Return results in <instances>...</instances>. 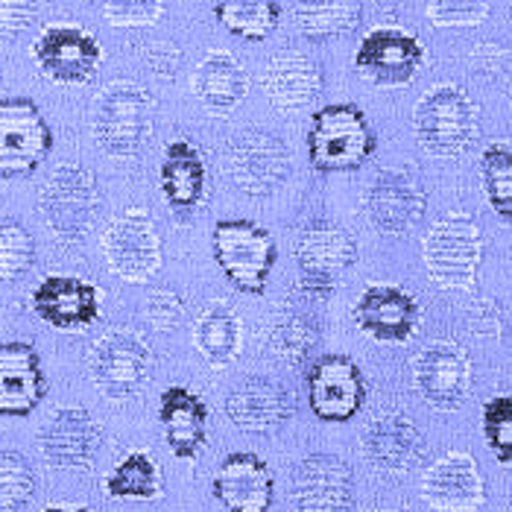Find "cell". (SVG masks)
<instances>
[{
    "instance_id": "obj_25",
    "label": "cell",
    "mask_w": 512,
    "mask_h": 512,
    "mask_svg": "<svg viewBox=\"0 0 512 512\" xmlns=\"http://www.w3.org/2000/svg\"><path fill=\"white\" fill-rule=\"evenodd\" d=\"M360 448L369 466H375L378 472L404 474L419 466L425 454V436L410 416L381 413L363 428Z\"/></svg>"
},
{
    "instance_id": "obj_37",
    "label": "cell",
    "mask_w": 512,
    "mask_h": 512,
    "mask_svg": "<svg viewBox=\"0 0 512 512\" xmlns=\"http://www.w3.org/2000/svg\"><path fill=\"white\" fill-rule=\"evenodd\" d=\"M36 264V240L18 220H0V284L27 276Z\"/></svg>"
},
{
    "instance_id": "obj_26",
    "label": "cell",
    "mask_w": 512,
    "mask_h": 512,
    "mask_svg": "<svg viewBox=\"0 0 512 512\" xmlns=\"http://www.w3.org/2000/svg\"><path fill=\"white\" fill-rule=\"evenodd\" d=\"M47 393L39 352L30 343H0V416L24 419Z\"/></svg>"
},
{
    "instance_id": "obj_11",
    "label": "cell",
    "mask_w": 512,
    "mask_h": 512,
    "mask_svg": "<svg viewBox=\"0 0 512 512\" xmlns=\"http://www.w3.org/2000/svg\"><path fill=\"white\" fill-rule=\"evenodd\" d=\"M53 150V132L30 97L0 100V176L18 179L39 170Z\"/></svg>"
},
{
    "instance_id": "obj_43",
    "label": "cell",
    "mask_w": 512,
    "mask_h": 512,
    "mask_svg": "<svg viewBox=\"0 0 512 512\" xmlns=\"http://www.w3.org/2000/svg\"><path fill=\"white\" fill-rule=\"evenodd\" d=\"M147 65L150 71L161 79H173V74L179 71L182 65V53L170 44V41H158L147 50Z\"/></svg>"
},
{
    "instance_id": "obj_18",
    "label": "cell",
    "mask_w": 512,
    "mask_h": 512,
    "mask_svg": "<svg viewBox=\"0 0 512 512\" xmlns=\"http://www.w3.org/2000/svg\"><path fill=\"white\" fill-rule=\"evenodd\" d=\"M290 498L299 512H346L355 501V472L337 454H308L293 466Z\"/></svg>"
},
{
    "instance_id": "obj_10",
    "label": "cell",
    "mask_w": 512,
    "mask_h": 512,
    "mask_svg": "<svg viewBox=\"0 0 512 512\" xmlns=\"http://www.w3.org/2000/svg\"><path fill=\"white\" fill-rule=\"evenodd\" d=\"M103 255L109 270L129 284H144L164 261L156 220L147 208H126L103 232Z\"/></svg>"
},
{
    "instance_id": "obj_7",
    "label": "cell",
    "mask_w": 512,
    "mask_h": 512,
    "mask_svg": "<svg viewBox=\"0 0 512 512\" xmlns=\"http://www.w3.org/2000/svg\"><path fill=\"white\" fill-rule=\"evenodd\" d=\"M153 349L132 328H109L88 349V375L94 387L112 401L138 395L153 372Z\"/></svg>"
},
{
    "instance_id": "obj_33",
    "label": "cell",
    "mask_w": 512,
    "mask_h": 512,
    "mask_svg": "<svg viewBox=\"0 0 512 512\" xmlns=\"http://www.w3.org/2000/svg\"><path fill=\"white\" fill-rule=\"evenodd\" d=\"M214 15L226 33L243 41H264L278 30V0H214Z\"/></svg>"
},
{
    "instance_id": "obj_3",
    "label": "cell",
    "mask_w": 512,
    "mask_h": 512,
    "mask_svg": "<svg viewBox=\"0 0 512 512\" xmlns=\"http://www.w3.org/2000/svg\"><path fill=\"white\" fill-rule=\"evenodd\" d=\"M422 261L431 284L445 293H474L483 264V232L469 214L439 217L422 240Z\"/></svg>"
},
{
    "instance_id": "obj_38",
    "label": "cell",
    "mask_w": 512,
    "mask_h": 512,
    "mask_svg": "<svg viewBox=\"0 0 512 512\" xmlns=\"http://www.w3.org/2000/svg\"><path fill=\"white\" fill-rule=\"evenodd\" d=\"M483 439L492 448L495 460L512 466V395H495L483 404L480 413Z\"/></svg>"
},
{
    "instance_id": "obj_28",
    "label": "cell",
    "mask_w": 512,
    "mask_h": 512,
    "mask_svg": "<svg viewBox=\"0 0 512 512\" xmlns=\"http://www.w3.org/2000/svg\"><path fill=\"white\" fill-rule=\"evenodd\" d=\"M158 182L167 205L176 214H188L202 205L208 194V164L194 141L176 138L167 144L158 167Z\"/></svg>"
},
{
    "instance_id": "obj_24",
    "label": "cell",
    "mask_w": 512,
    "mask_h": 512,
    "mask_svg": "<svg viewBox=\"0 0 512 512\" xmlns=\"http://www.w3.org/2000/svg\"><path fill=\"white\" fill-rule=\"evenodd\" d=\"M211 489L229 512H270L276 498V480L270 466L252 451L229 454L214 474Z\"/></svg>"
},
{
    "instance_id": "obj_2",
    "label": "cell",
    "mask_w": 512,
    "mask_h": 512,
    "mask_svg": "<svg viewBox=\"0 0 512 512\" xmlns=\"http://www.w3.org/2000/svg\"><path fill=\"white\" fill-rule=\"evenodd\" d=\"M413 132L425 153L436 158L466 156L480 138V109L466 88L434 85L413 109Z\"/></svg>"
},
{
    "instance_id": "obj_8",
    "label": "cell",
    "mask_w": 512,
    "mask_h": 512,
    "mask_svg": "<svg viewBox=\"0 0 512 512\" xmlns=\"http://www.w3.org/2000/svg\"><path fill=\"white\" fill-rule=\"evenodd\" d=\"M296 264L299 290L314 302H325L334 293L337 278L357 264L355 237L334 223H311L296 240Z\"/></svg>"
},
{
    "instance_id": "obj_23",
    "label": "cell",
    "mask_w": 512,
    "mask_h": 512,
    "mask_svg": "<svg viewBox=\"0 0 512 512\" xmlns=\"http://www.w3.org/2000/svg\"><path fill=\"white\" fill-rule=\"evenodd\" d=\"M261 88L267 103L281 115H299L311 109L322 94V71L302 50H281L267 59L261 71Z\"/></svg>"
},
{
    "instance_id": "obj_6",
    "label": "cell",
    "mask_w": 512,
    "mask_h": 512,
    "mask_svg": "<svg viewBox=\"0 0 512 512\" xmlns=\"http://www.w3.org/2000/svg\"><path fill=\"white\" fill-rule=\"evenodd\" d=\"M211 252L235 290L246 296H261L267 290L278 246L264 226L252 220H220L211 232Z\"/></svg>"
},
{
    "instance_id": "obj_30",
    "label": "cell",
    "mask_w": 512,
    "mask_h": 512,
    "mask_svg": "<svg viewBox=\"0 0 512 512\" xmlns=\"http://www.w3.org/2000/svg\"><path fill=\"white\" fill-rule=\"evenodd\" d=\"M194 346L211 369H226L235 363L243 349V322L229 302L211 299L202 308L194 325Z\"/></svg>"
},
{
    "instance_id": "obj_41",
    "label": "cell",
    "mask_w": 512,
    "mask_h": 512,
    "mask_svg": "<svg viewBox=\"0 0 512 512\" xmlns=\"http://www.w3.org/2000/svg\"><path fill=\"white\" fill-rule=\"evenodd\" d=\"M144 316H147V322H150L156 331L167 334V331H173V328L185 319V299H182L176 290L156 287V290L147 296V302H144Z\"/></svg>"
},
{
    "instance_id": "obj_14",
    "label": "cell",
    "mask_w": 512,
    "mask_h": 512,
    "mask_svg": "<svg viewBox=\"0 0 512 512\" xmlns=\"http://www.w3.org/2000/svg\"><path fill=\"white\" fill-rule=\"evenodd\" d=\"M33 62L41 77L59 85H85L103 65V47L77 24H50L33 41Z\"/></svg>"
},
{
    "instance_id": "obj_20",
    "label": "cell",
    "mask_w": 512,
    "mask_h": 512,
    "mask_svg": "<svg viewBox=\"0 0 512 512\" xmlns=\"http://www.w3.org/2000/svg\"><path fill=\"white\" fill-rule=\"evenodd\" d=\"M352 316L357 328L378 343H407L422 322V308L398 284H369L357 296Z\"/></svg>"
},
{
    "instance_id": "obj_1",
    "label": "cell",
    "mask_w": 512,
    "mask_h": 512,
    "mask_svg": "<svg viewBox=\"0 0 512 512\" xmlns=\"http://www.w3.org/2000/svg\"><path fill=\"white\" fill-rule=\"evenodd\" d=\"M156 126V100L153 94L129 79L109 82L91 106V135L106 156H138Z\"/></svg>"
},
{
    "instance_id": "obj_34",
    "label": "cell",
    "mask_w": 512,
    "mask_h": 512,
    "mask_svg": "<svg viewBox=\"0 0 512 512\" xmlns=\"http://www.w3.org/2000/svg\"><path fill=\"white\" fill-rule=\"evenodd\" d=\"M480 185L492 211L512 220V141H492L483 147Z\"/></svg>"
},
{
    "instance_id": "obj_4",
    "label": "cell",
    "mask_w": 512,
    "mask_h": 512,
    "mask_svg": "<svg viewBox=\"0 0 512 512\" xmlns=\"http://www.w3.org/2000/svg\"><path fill=\"white\" fill-rule=\"evenodd\" d=\"M100 182L77 161L59 164L41 185L39 211L44 226L65 246H77L94 229L100 214Z\"/></svg>"
},
{
    "instance_id": "obj_5",
    "label": "cell",
    "mask_w": 512,
    "mask_h": 512,
    "mask_svg": "<svg viewBox=\"0 0 512 512\" xmlns=\"http://www.w3.org/2000/svg\"><path fill=\"white\" fill-rule=\"evenodd\" d=\"M375 132L355 103L322 106L308 129V158L319 173H346L363 167L375 153Z\"/></svg>"
},
{
    "instance_id": "obj_44",
    "label": "cell",
    "mask_w": 512,
    "mask_h": 512,
    "mask_svg": "<svg viewBox=\"0 0 512 512\" xmlns=\"http://www.w3.org/2000/svg\"><path fill=\"white\" fill-rule=\"evenodd\" d=\"M44 512H94V510H88V507H62V504H53V507H47Z\"/></svg>"
},
{
    "instance_id": "obj_17",
    "label": "cell",
    "mask_w": 512,
    "mask_h": 512,
    "mask_svg": "<svg viewBox=\"0 0 512 512\" xmlns=\"http://www.w3.org/2000/svg\"><path fill=\"white\" fill-rule=\"evenodd\" d=\"M103 448V425L85 407H59L39 431V451L47 466L82 472Z\"/></svg>"
},
{
    "instance_id": "obj_19",
    "label": "cell",
    "mask_w": 512,
    "mask_h": 512,
    "mask_svg": "<svg viewBox=\"0 0 512 512\" xmlns=\"http://www.w3.org/2000/svg\"><path fill=\"white\" fill-rule=\"evenodd\" d=\"M30 308L56 331H85L100 319L103 293L79 276H44L30 296Z\"/></svg>"
},
{
    "instance_id": "obj_9",
    "label": "cell",
    "mask_w": 512,
    "mask_h": 512,
    "mask_svg": "<svg viewBox=\"0 0 512 512\" xmlns=\"http://www.w3.org/2000/svg\"><path fill=\"white\" fill-rule=\"evenodd\" d=\"M363 208L381 235L401 237L422 223L428 211V188L410 167H384L369 179Z\"/></svg>"
},
{
    "instance_id": "obj_31",
    "label": "cell",
    "mask_w": 512,
    "mask_h": 512,
    "mask_svg": "<svg viewBox=\"0 0 512 512\" xmlns=\"http://www.w3.org/2000/svg\"><path fill=\"white\" fill-rule=\"evenodd\" d=\"M363 15L360 0H296V27L302 39L325 44L355 33Z\"/></svg>"
},
{
    "instance_id": "obj_32",
    "label": "cell",
    "mask_w": 512,
    "mask_h": 512,
    "mask_svg": "<svg viewBox=\"0 0 512 512\" xmlns=\"http://www.w3.org/2000/svg\"><path fill=\"white\" fill-rule=\"evenodd\" d=\"M103 492L115 501H156L164 492L161 466L147 451H129L103 480Z\"/></svg>"
},
{
    "instance_id": "obj_13",
    "label": "cell",
    "mask_w": 512,
    "mask_h": 512,
    "mask_svg": "<svg viewBox=\"0 0 512 512\" xmlns=\"http://www.w3.org/2000/svg\"><path fill=\"white\" fill-rule=\"evenodd\" d=\"M226 170L237 191L270 197L290 176V150L273 132L246 129L226 150Z\"/></svg>"
},
{
    "instance_id": "obj_16",
    "label": "cell",
    "mask_w": 512,
    "mask_h": 512,
    "mask_svg": "<svg viewBox=\"0 0 512 512\" xmlns=\"http://www.w3.org/2000/svg\"><path fill=\"white\" fill-rule=\"evenodd\" d=\"M366 401V378L352 357L322 355L308 369V404L319 422L340 425L360 413Z\"/></svg>"
},
{
    "instance_id": "obj_27",
    "label": "cell",
    "mask_w": 512,
    "mask_h": 512,
    "mask_svg": "<svg viewBox=\"0 0 512 512\" xmlns=\"http://www.w3.org/2000/svg\"><path fill=\"white\" fill-rule=\"evenodd\" d=\"M197 103L217 118L232 115L249 94V74L229 50H208L191 74Z\"/></svg>"
},
{
    "instance_id": "obj_40",
    "label": "cell",
    "mask_w": 512,
    "mask_h": 512,
    "mask_svg": "<svg viewBox=\"0 0 512 512\" xmlns=\"http://www.w3.org/2000/svg\"><path fill=\"white\" fill-rule=\"evenodd\" d=\"M167 9V0H103V18L120 30L156 27Z\"/></svg>"
},
{
    "instance_id": "obj_21",
    "label": "cell",
    "mask_w": 512,
    "mask_h": 512,
    "mask_svg": "<svg viewBox=\"0 0 512 512\" xmlns=\"http://www.w3.org/2000/svg\"><path fill=\"white\" fill-rule=\"evenodd\" d=\"M419 492L436 512H477L486 504V483L469 451H448L431 463Z\"/></svg>"
},
{
    "instance_id": "obj_35",
    "label": "cell",
    "mask_w": 512,
    "mask_h": 512,
    "mask_svg": "<svg viewBox=\"0 0 512 512\" xmlns=\"http://www.w3.org/2000/svg\"><path fill=\"white\" fill-rule=\"evenodd\" d=\"M316 337L319 334H316L314 322L305 314H296V311H281L273 319V328H270V346L290 366H299L308 360V355L314 352Z\"/></svg>"
},
{
    "instance_id": "obj_39",
    "label": "cell",
    "mask_w": 512,
    "mask_h": 512,
    "mask_svg": "<svg viewBox=\"0 0 512 512\" xmlns=\"http://www.w3.org/2000/svg\"><path fill=\"white\" fill-rule=\"evenodd\" d=\"M492 0H428L425 12L436 30H472L489 18Z\"/></svg>"
},
{
    "instance_id": "obj_29",
    "label": "cell",
    "mask_w": 512,
    "mask_h": 512,
    "mask_svg": "<svg viewBox=\"0 0 512 512\" xmlns=\"http://www.w3.org/2000/svg\"><path fill=\"white\" fill-rule=\"evenodd\" d=\"M158 422L167 448L179 460H194L208 442V407L188 387H170L158 401Z\"/></svg>"
},
{
    "instance_id": "obj_22",
    "label": "cell",
    "mask_w": 512,
    "mask_h": 512,
    "mask_svg": "<svg viewBox=\"0 0 512 512\" xmlns=\"http://www.w3.org/2000/svg\"><path fill=\"white\" fill-rule=\"evenodd\" d=\"M293 395L267 375H252L226 398V416L237 431L255 436L278 434L293 419Z\"/></svg>"
},
{
    "instance_id": "obj_36",
    "label": "cell",
    "mask_w": 512,
    "mask_h": 512,
    "mask_svg": "<svg viewBox=\"0 0 512 512\" xmlns=\"http://www.w3.org/2000/svg\"><path fill=\"white\" fill-rule=\"evenodd\" d=\"M36 495V472L21 451L0 448V512L24 510Z\"/></svg>"
},
{
    "instance_id": "obj_12",
    "label": "cell",
    "mask_w": 512,
    "mask_h": 512,
    "mask_svg": "<svg viewBox=\"0 0 512 512\" xmlns=\"http://www.w3.org/2000/svg\"><path fill=\"white\" fill-rule=\"evenodd\" d=\"M425 59H428V50L419 36L395 24H381L369 30L357 44L355 68L360 77L375 85L401 88L416 79Z\"/></svg>"
},
{
    "instance_id": "obj_42",
    "label": "cell",
    "mask_w": 512,
    "mask_h": 512,
    "mask_svg": "<svg viewBox=\"0 0 512 512\" xmlns=\"http://www.w3.org/2000/svg\"><path fill=\"white\" fill-rule=\"evenodd\" d=\"M39 12V0H0V39L21 36Z\"/></svg>"
},
{
    "instance_id": "obj_15",
    "label": "cell",
    "mask_w": 512,
    "mask_h": 512,
    "mask_svg": "<svg viewBox=\"0 0 512 512\" xmlns=\"http://www.w3.org/2000/svg\"><path fill=\"white\" fill-rule=\"evenodd\" d=\"M413 384L434 410H460L472 393V360L463 346L434 340L413 360Z\"/></svg>"
}]
</instances>
